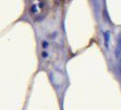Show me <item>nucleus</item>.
Listing matches in <instances>:
<instances>
[{
    "mask_svg": "<svg viewBox=\"0 0 121 110\" xmlns=\"http://www.w3.org/2000/svg\"><path fill=\"white\" fill-rule=\"evenodd\" d=\"M48 11V0H28V13L34 20L42 19Z\"/></svg>",
    "mask_w": 121,
    "mask_h": 110,
    "instance_id": "nucleus-1",
    "label": "nucleus"
}]
</instances>
